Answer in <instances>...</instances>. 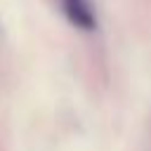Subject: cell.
Returning a JSON list of instances; mask_svg holds the SVG:
<instances>
[{"label":"cell","mask_w":151,"mask_h":151,"mask_svg":"<svg viewBox=\"0 0 151 151\" xmlns=\"http://www.w3.org/2000/svg\"><path fill=\"white\" fill-rule=\"evenodd\" d=\"M61 7L68 21L83 31H92L97 26V17L92 9V0H61Z\"/></svg>","instance_id":"cell-1"}]
</instances>
